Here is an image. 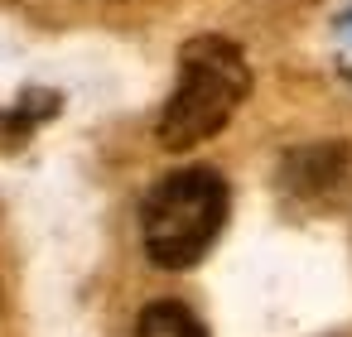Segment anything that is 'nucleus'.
Masks as SVG:
<instances>
[{
  "instance_id": "39448f33",
  "label": "nucleus",
  "mask_w": 352,
  "mask_h": 337,
  "mask_svg": "<svg viewBox=\"0 0 352 337\" xmlns=\"http://www.w3.org/2000/svg\"><path fill=\"white\" fill-rule=\"evenodd\" d=\"M54 106H58L54 92H25L20 106L0 111V154H15V150L34 135V126H44V121L54 116Z\"/></svg>"
},
{
  "instance_id": "20e7f679",
  "label": "nucleus",
  "mask_w": 352,
  "mask_h": 337,
  "mask_svg": "<svg viewBox=\"0 0 352 337\" xmlns=\"http://www.w3.org/2000/svg\"><path fill=\"white\" fill-rule=\"evenodd\" d=\"M135 337H208V323L184 299H150L135 318Z\"/></svg>"
},
{
  "instance_id": "423d86ee",
  "label": "nucleus",
  "mask_w": 352,
  "mask_h": 337,
  "mask_svg": "<svg viewBox=\"0 0 352 337\" xmlns=\"http://www.w3.org/2000/svg\"><path fill=\"white\" fill-rule=\"evenodd\" d=\"M342 39H347V44H352V15H347V25H342Z\"/></svg>"
},
{
  "instance_id": "7ed1b4c3",
  "label": "nucleus",
  "mask_w": 352,
  "mask_h": 337,
  "mask_svg": "<svg viewBox=\"0 0 352 337\" xmlns=\"http://www.w3.org/2000/svg\"><path fill=\"white\" fill-rule=\"evenodd\" d=\"M342 178H347V150L342 145H304V150H294L285 159L289 193L318 198V193H333Z\"/></svg>"
},
{
  "instance_id": "f257e3e1",
  "label": "nucleus",
  "mask_w": 352,
  "mask_h": 337,
  "mask_svg": "<svg viewBox=\"0 0 352 337\" xmlns=\"http://www.w3.org/2000/svg\"><path fill=\"white\" fill-rule=\"evenodd\" d=\"M251 97V63L227 34H193L179 49V82L160 111L155 140L169 154L198 150L227 130L236 106Z\"/></svg>"
},
{
  "instance_id": "f03ea898",
  "label": "nucleus",
  "mask_w": 352,
  "mask_h": 337,
  "mask_svg": "<svg viewBox=\"0 0 352 337\" xmlns=\"http://www.w3.org/2000/svg\"><path fill=\"white\" fill-rule=\"evenodd\" d=\"M232 188L212 164H184L140 198V246L155 270H193L222 236Z\"/></svg>"
}]
</instances>
